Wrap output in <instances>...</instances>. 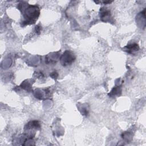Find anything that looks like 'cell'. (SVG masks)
<instances>
[{
	"label": "cell",
	"instance_id": "1",
	"mask_svg": "<svg viewBox=\"0 0 146 146\" xmlns=\"http://www.w3.org/2000/svg\"><path fill=\"white\" fill-rule=\"evenodd\" d=\"M25 8L23 17L25 20L22 22L23 26L34 23L40 14L39 7L36 5H27V6H25Z\"/></svg>",
	"mask_w": 146,
	"mask_h": 146
},
{
	"label": "cell",
	"instance_id": "2",
	"mask_svg": "<svg viewBox=\"0 0 146 146\" xmlns=\"http://www.w3.org/2000/svg\"><path fill=\"white\" fill-rule=\"evenodd\" d=\"M75 56L72 52L69 50H66L62 55L60 61L62 66H66L71 65L75 60Z\"/></svg>",
	"mask_w": 146,
	"mask_h": 146
},
{
	"label": "cell",
	"instance_id": "3",
	"mask_svg": "<svg viewBox=\"0 0 146 146\" xmlns=\"http://www.w3.org/2000/svg\"><path fill=\"white\" fill-rule=\"evenodd\" d=\"M100 17L102 21L107 22L110 21V18L111 17V15L110 13V11L106 8H102L100 10Z\"/></svg>",
	"mask_w": 146,
	"mask_h": 146
},
{
	"label": "cell",
	"instance_id": "4",
	"mask_svg": "<svg viewBox=\"0 0 146 146\" xmlns=\"http://www.w3.org/2000/svg\"><path fill=\"white\" fill-rule=\"evenodd\" d=\"M124 51L129 54H133L139 50V46L136 43H131L124 47Z\"/></svg>",
	"mask_w": 146,
	"mask_h": 146
},
{
	"label": "cell",
	"instance_id": "5",
	"mask_svg": "<svg viewBox=\"0 0 146 146\" xmlns=\"http://www.w3.org/2000/svg\"><path fill=\"white\" fill-rule=\"evenodd\" d=\"M40 128V124L38 121H31L28 123L25 127V129H39Z\"/></svg>",
	"mask_w": 146,
	"mask_h": 146
},
{
	"label": "cell",
	"instance_id": "6",
	"mask_svg": "<svg viewBox=\"0 0 146 146\" xmlns=\"http://www.w3.org/2000/svg\"><path fill=\"white\" fill-rule=\"evenodd\" d=\"M121 94V89L120 88V87H114L111 92H110V94H109L108 95H110V96H114L116 95H120Z\"/></svg>",
	"mask_w": 146,
	"mask_h": 146
},
{
	"label": "cell",
	"instance_id": "7",
	"mask_svg": "<svg viewBox=\"0 0 146 146\" xmlns=\"http://www.w3.org/2000/svg\"><path fill=\"white\" fill-rule=\"evenodd\" d=\"M57 74V72H56L55 71H54V72H52V73L50 74V76H51L52 78H54V79L58 77V75H55V74Z\"/></svg>",
	"mask_w": 146,
	"mask_h": 146
},
{
	"label": "cell",
	"instance_id": "8",
	"mask_svg": "<svg viewBox=\"0 0 146 146\" xmlns=\"http://www.w3.org/2000/svg\"><path fill=\"white\" fill-rule=\"evenodd\" d=\"M35 30H36V33H38V34H39V33H40V27H39V25L36 26L35 27Z\"/></svg>",
	"mask_w": 146,
	"mask_h": 146
},
{
	"label": "cell",
	"instance_id": "9",
	"mask_svg": "<svg viewBox=\"0 0 146 146\" xmlns=\"http://www.w3.org/2000/svg\"><path fill=\"white\" fill-rule=\"evenodd\" d=\"M112 1H104V2H103V3H104V4H107V3H111Z\"/></svg>",
	"mask_w": 146,
	"mask_h": 146
}]
</instances>
